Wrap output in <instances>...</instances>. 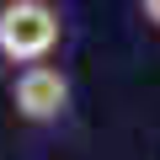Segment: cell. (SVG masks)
I'll use <instances>...</instances> for the list:
<instances>
[{"label": "cell", "mask_w": 160, "mask_h": 160, "mask_svg": "<svg viewBox=\"0 0 160 160\" xmlns=\"http://www.w3.org/2000/svg\"><path fill=\"white\" fill-rule=\"evenodd\" d=\"M11 107H16L22 123H32V128H53V123L69 112V75H64L53 59L22 64L16 80H11Z\"/></svg>", "instance_id": "obj_2"}, {"label": "cell", "mask_w": 160, "mask_h": 160, "mask_svg": "<svg viewBox=\"0 0 160 160\" xmlns=\"http://www.w3.org/2000/svg\"><path fill=\"white\" fill-rule=\"evenodd\" d=\"M64 43V16L53 0H6L0 6V64H38Z\"/></svg>", "instance_id": "obj_1"}, {"label": "cell", "mask_w": 160, "mask_h": 160, "mask_svg": "<svg viewBox=\"0 0 160 160\" xmlns=\"http://www.w3.org/2000/svg\"><path fill=\"white\" fill-rule=\"evenodd\" d=\"M139 16H144V22L160 32V0H139Z\"/></svg>", "instance_id": "obj_3"}]
</instances>
